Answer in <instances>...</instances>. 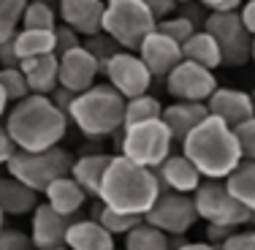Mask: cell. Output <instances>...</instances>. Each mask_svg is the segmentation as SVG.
Here are the masks:
<instances>
[{"instance_id":"1","label":"cell","mask_w":255,"mask_h":250,"mask_svg":"<svg viewBox=\"0 0 255 250\" xmlns=\"http://www.w3.org/2000/svg\"><path fill=\"white\" fill-rule=\"evenodd\" d=\"M5 131L19 150H46L63 142L68 131V114L60 112L49 95L27 93L5 112Z\"/></svg>"},{"instance_id":"2","label":"cell","mask_w":255,"mask_h":250,"mask_svg":"<svg viewBox=\"0 0 255 250\" xmlns=\"http://www.w3.org/2000/svg\"><path fill=\"white\" fill-rule=\"evenodd\" d=\"M157 193H160V188H157L155 169L141 166L123 152H117V155H112L101 177V188L95 199H101L112 210L144 215L157 199Z\"/></svg>"},{"instance_id":"3","label":"cell","mask_w":255,"mask_h":250,"mask_svg":"<svg viewBox=\"0 0 255 250\" xmlns=\"http://www.w3.org/2000/svg\"><path fill=\"white\" fill-rule=\"evenodd\" d=\"M182 152L196 163L204 177L226 180L242 163V150L236 142V133L226 120L206 114V117L182 139Z\"/></svg>"},{"instance_id":"4","label":"cell","mask_w":255,"mask_h":250,"mask_svg":"<svg viewBox=\"0 0 255 250\" xmlns=\"http://www.w3.org/2000/svg\"><path fill=\"white\" fill-rule=\"evenodd\" d=\"M125 98L112 84H90L87 90L74 95L68 106V123L93 142L109 139L117 128H123Z\"/></svg>"},{"instance_id":"5","label":"cell","mask_w":255,"mask_h":250,"mask_svg":"<svg viewBox=\"0 0 255 250\" xmlns=\"http://www.w3.org/2000/svg\"><path fill=\"white\" fill-rule=\"evenodd\" d=\"M157 16L144 0H103L101 30L109 33L123 49H133L141 44L147 33H152Z\"/></svg>"},{"instance_id":"6","label":"cell","mask_w":255,"mask_h":250,"mask_svg":"<svg viewBox=\"0 0 255 250\" xmlns=\"http://www.w3.org/2000/svg\"><path fill=\"white\" fill-rule=\"evenodd\" d=\"M71 163H74L71 152L63 150L60 144H54V147H46V150H16L8 158L5 169H8L11 177L22 180L35 193H44V188L54 177H63L71 172Z\"/></svg>"},{"instance_id":"7","label":"cell","mask_w":255,"mask_h":250,"mask_svg":"<svg viewBox=\"0 0 255 250\" xmlns=\"http://www.w3.org/2000/svg\"><path fill=\"white\" fill-rule=\"evenodd\" d=\"M171 147H174V136L160 117L123 125V147H120V152L128 155L130 161L141 163V166L155 169L171 152Z\"/></svg>"},{"instance_id":"8","label":"cell","mask_w":255,"mask_h":250,"mask_svg":"<svg viewBox=\"0 0 255 250\" xmlns=\"http://www.w3.org/2000/svg\"><path fill=\"white\" fill-rule=\"evenodd\" d=\"M204 30L215 35L223 54V65H247L253 57V35L242 25L239 11H209L204 19Z\"/></svg>"},{"instance_id":"9","label":"cell","mask_w":255,"mask_h":250,"mask_svg":"<svg viewBox=\"0 0 255 250\" xmlns=\"http://www.w3.org/2000/svg\"><path fill=\"white\" fill-rule=\"evenodd\" d=\"M193 204H196L198 218L206 223L245 226L250 218V210L231 196L226 182L217 177H206V182H198V188L193 191Z\"/></svg>"},{"instance_id":"10","label":"cell","mask_w":255,"mask_h":250,"mask_svg":"<svg viewBox=\"0 0 255 250\" xmlns=\"http://www.w3.org/2000/svg\"><path fill=\"white\" fill-rule=\"evenodd\" d=\"M144 221L157 226L160 231H166L171 237V234H187L198 223V212L190 193L166 191V193H157L152 207L144 212Z\"/></svg>"},{"instance_id":"11","label":"cell","mask_w":255,"mask_h":250,"mask_svg":"<svg viewBox=\"0 0 255 250\" xmlns=\"http://www.w3.org/2000/svg\"><path fill=\"white\" fill-rule=\"evenodd\" d=\"M103 74L109 76V84H112L123 98H133V95L149 93L152 79H155L152 74H149V68L144 65V60L133 49L114 52L112 57H109Z\"/></svg>"},{"instance_id":"12","label":"cell","mask_w":255,"mask_h":250,"mask_svg":"<svg viewBox=\"0 0 255 250\" xmlns=\"http://www.w3.org/2000/svg\"><path fill=\"white\" fill-rule=\"evenodd\" d=\"M166 90L168 95H174L177 101H201L206 103L212 93L217 87V79L212 74V68L193 63V60L182 57L166 76Z\"/></svg>"},{"instance_id":"13","label":"cell","mask_w":255,"mask_h":250,"mask_svg":"<svg viewBox=\"0 0 255 250\" xmlns=\"http://www.w3.org/2000/svg\"><path fill=\"white\" fill-rule=\"evenodd\" d=\"M76 215H63L52 210L46 201H38L33 210V223H30V242L38 250H63L65 248V231Z\"/></svg>"},{"instance_id":"14","label":"cell","mask_w":255,"mask_h":250,"mask_svg":"<svg viewBox=\"0 0 255 250\" xmlns=\"http://www.w3.org/2000/svg\"><path fill=\"white\" fill-rule=\"evenodd\" d=\"M136 54L144 60V65L149 68V74L163 79L182 60V46L155 27L152 33H147L141 38V44L136 46Z\"/></svg>"},{"instance_id":"15","label":"cell","mask_w":255,"mask_h":250,"mask_svg":"<svg viewBox=\"0 0 255 250\" xmlns=\"http://www.w3.org/2000/svg\"><path fill=\"white\" fill-rule=\"evenodd\" d=\"M60 74H57V84L74 90V93H82L90 84H95V76L101 74L98 60L93 57L82 44L74 46V49L60 54Z\"/></svg>"},{"instance_id":"16","label":"cell","mask_w":255,"mask_h":250,"mask_svg":"<svg viewBox=\"0 0 255 250\" xmlns=\"http://www.w3.org/2000/svg\"><path fill=\"white\" fill-rule=\"evenodd\" d=\"M155 177H157L160 193H166V191L193 193L198 188V182L204 180V174L198 172L196 163H193L185 152H179V155H171V152H168V155L155 166Z\"/></svg>"},{"instance_id":"17","label":"cell","mask_w":255,"mask_h":250,"mask_svg":"<svg viewBox=\"0 0 255 250\" xmlns=\"http://www.w3.org/2000/svg\"><path fill=\"white\" fill-rule=\"evenodd\" d=\"M206 109H209V114L226 120L231 128H236L239 123H245V120H250L255 114L250 93L236 90V87H215V93L206 98Z\"/></svg>"},{"instance_id":"18","label":"cell","mask_w":255,"mask_h":250,"mask_svg":"<svg viewBox=\"0 0 255 250\" xmlns=\"http://www.w3.org/2000/svg\"><path fill=\"white\" fill-rule=\"evenodd\" d=\"M57 14L79 35H93L101 30L103 0H57Z\"/></svg>"},{"instance_id":"19","label":"cell","mask_w":255,"mask_h":250,"mask_svg":"<svg viewBox=\"0 0 255 250\" xmlns=\"http://www.w3.org/2000/svg\"><path fill=\"white\" fill-rule=\"evenodd\" d=\"M19 68L25 74V82L30 87V93H41L49 95L57 87V74H60V60L54 52L46 54H35V57L19 60Z\"/></svg>"},{"instance_id":"20","label":"cell","mask_w":255,"mask_h":250,"mask_svg":"<svg viewBox=\"0 0 255 250\" xmlns=\"http://www.w3.org/2000/svg\"><path fill=\"white\" fill-rule=\"evenodd\" d=\"M65 248L71 250H112L114 248V234H109L95 218H74L65 231Z\"/></svg>"},{"instance_id":"21","label":"cell","mask_w":255,"mask_h":250,"mask_svg":"<svg viewBox=\"0 0 255 250\" xmlns=\"http://www.w3.org/2000/svg\"><path fill=\"white\" fill-rule=\"evenodd\" d=\"M206 114H209V109H206V103H201V101H177V103L163 109L160 120L166 123L168 131H171L174 142H182Z\"/></svg>"},{"instance_id":"22","label":"cell","mask_w":255,"mask_h":250,"mask_svg":"<svg viewBox=\"0 0 255 250\" xmlns=\"http://www.w3.org/2000/svg\"><path fill=\"white\" fill-rule=\"evenodd\" d=\"M44 196H46V204H49L52 210L63 212V215H76L84 207V201L90 199L71 174L54 177L49 185L44 188Z\"/></svg>"},{"instance_id":"23","label":"cell","mask_w":255,"mask_h":250,"mask_svg":"<svg viewBox=\"0 0 255 250\" xmlns=\"http://www.w3.org/2000/svg\"><path fill=\"white\" fill-rule=\"evenodd\" d=\"M38 204V193L11 174L0 177V210L5 215H27Z\"/></svg>"},{"instance_id":"24","label":"cell","mask_w":255,"mask_h":250,"mask_svg":"<svg viewBox=\"0 0 255 250\" xmlns=\"http://www.w3.org/2000/svg\"><path fill=\"white\" fill-rule=\"evenodd\" d=\"M109 161H112V155H106V152H93V155H82L79 161L71 163V177L79 182V188H82L87 196H98V188H101V177L106 172Z\"/></svg>"},{"instance_id":"25","label":"cell","mask_w":255,"mask_h":250,"mask_svg":"<svg viewBox=\"0 0 255 250\" xmlns=\"http://www.w3.org/2000/svg\"><path fill=\"white\" fill-rule=\"evenodd\" d=\"M182 57L204 65V68H212V71H215L217 65H223L220 46H217L215 35H212L209 30H193L190 38L182 44Z\"/></svg>"},{"instance_id":"26","label":"cell","mask_w":255,"mask_h":250,"mask_svg":"<svg viewBox=\"0 0 255 250\" xmlns=\"http://www.w3.org/2000/svg\"><path fill=\"white\" fill-rule=\"evenodd\" d=\"M223 182H226L228 193L239 204H245L250 212H255V161L253 158H242V163Z\"/></svg>"},{"instance_id":"27","label":"cell","mask_w":255,"mask_h":250,"mask_svg":"<svg viewBox=\"0 0 255 250\" xmlns=\"http://www.w3.org/2000/svg\"><path fill=\"white\" fill-rule=\"evenodd\" d=\"M14 49L19 54V60L54 52V33L41 27H19L14 35Z\"/></svg>"},{"instance_id":"28","label":"cell","mask_w":255,"mask_h":250,"mask_svg":"<svg viewBox=\"0 0 255 250\" xmlns=\"http://www.w3.org/2000/svg\"><path fill=\"white\" fill-rule=\"evenodd\" d=\"M125 248L128 250H166L168 248V234L160 231L157 226L141 221L125 234Z\"/></svg>"},{"instance_id":"29","label":"cell","mask_w":255,"mask_h":250,"mask_svg":"<svg viewBox=\"0 0 255 250\" xmlns=\"http://www.w3.org/2000/svg\"><path fill=\"white\" fill-rule=\"evenodd\" d=\"M163 106L155 95L141 93L133 95V98H125V114H123V125H133V123H144V120H155L160 117Z\"/></svg>"},{"instance_id":"30","label":"cell","mask_w":255,"mask_h":250,"mask_svg":"<svg viewBox=\"0 0 255 250\" xmlns=\"http://www.w3.org/2000/svg\"><path fill=\"white\" fill-rule=\"evenodd\" d=\"M57 25V11L49 0H27L25 11H22V22L19 27H41V30H52Z\"/></svg>"},{"instance_id":"31","label":"cell","mask_w":255,"mask_h":250,"mask_svg":"<svg viewBox=\"0 0 255 250\" xmlns=\"http://www.w3.org/2000/svg\"><path fill=\"white\" fill-rule=\"evenodd\" d=\"M25 5L27 0H0V41H8L16 35Z\"/></svg>"},{"instance_id":"32","label":"cell","mask_w":255,"mask_h":250,"mask_svg":"<svg viewBox=\"0 0 255 250\" xmlns=\"http://www.w3.org/2000/svg\"><path fill=\"white\" fill-rule=\"evenodd\" d=\"M82 46H84L90 54H93L95 60H98V68H101V71L106 68L109 57H112L114 52L123 49V46H120L109 33H103V30H98V33H93V35H84V44H82Z\"/></svg>"},{"instance_id":"33","label":"cell","mask_w":255,"mask_h":250,"mask_svg":"<svg viewBox=\"0 0 255 250\" xmlns=\"http://www.w3.org/2000/svg\"><path fill=\"white\" fill-rule=\"evenodd\" d=\"M0 87L5 90L8 95V103H16L19 98H25L30 93L27 82H25V74H22L19 65H3L0 68Z\"/></svg>"},{"instance_id":"34","label":"cell","mask_w":255,"mask_h":250,"mask_svg":"<svg viewBox=\"0 0 255 250\" xmlns=\"http://www.w3.org/2000/svg\"><path fill=\"white\" fill-rule=\"evenodd\" d=\"M155 27L160 30V33H166L168 38H174L182 46L187 38H190L193 30H196V22L187 19V16H163V19H157Z\"/></svg>"},{"instance_id":"35","label":"cell","mask_w":255,"mask_h":250,"mask_svg":"<svg viewBox=\"0 0 255 250\" xmlns=\"http://www.w3.org/2000/svg\"><path fill=\"white\" fill-rule=\"evenodd\" d=\"M236 133V142H239V150H242V158H253L255 161V114L245 123H239L234 128Z\"/></svg>"},{"instance_id":"36","label":"cell","mask_w":255,"mask_h":250,"mask_svg":"<svg viewBox=\"0 0 255 250\" xmlns=\"http://www.w3.org/2000/svg\"><path fill=\"white\" fill-rule=\"evenodd\" d=\"M52 33H54V54H57V57L63 52H68V49H74V46L82 44V35H79L74 27H68L65 22L63 25H54Z\"/></svg>"},{"instance_id":"37","label":"cell","mask_w":255,"mask_h":250,"mask_svg":"<svg viewBox=\"0 0 255 250\" xmlns=\"http://www.w3.org/2000/svg\"><path fill=\"white\" fill-rule=\"evenodd\" d=\"M220 248H226V250H255V226H250V229H242L239 226Z\"/></svg>"},{"instance_id":"38","label":"cell","mask_w":255,"mask_h":250,"mask_svg":"<svg viewBox=\"0 0 255 250\" xmlns=\"http://www.w3.org/2000/svg\"><path fill=\"white\" fill-rule=\"evenodd\" d=\"M33 248V242H30L27 234H22V231L16 229H0V250H27Z\"/></svg>"},{"instance_id":"39","label":"cell","mask_w":255,"mask_h":250,"mask_svg":"<svg viewBox=\"0 0 255 250\" xmlns=\"http://www.w3.org/2000/svg\"><path fill=\"white\" fill-rule=\"evenodd\" d=\"M239 229V226H226V223H209V229H206V242H209L212 248H220L223 242L228 240L234 231Z\"/></svg>"},{"instance_id":"40","label":"cell","mask_w":255,"mask_h":250,"mask_svg":"<svg viewBox=\"0 0 255 250\" xmlns=\"http://www.w3.org/2000/svg\"><path fill=\"white\" fill-rule=\"evenodd\" d=\"M19 150L14 144V139H11V133L5 131V125L0 123V166H5V163H8V158L14 155V152Z\"/></svg>"},{"instance_id":"41","label":"cell","mask_w":255,"mask_h":250,"mask_svg":"<svg viewBox=\"0 0 255 250\" xmlns=\"http://www.w3.org/2000/svg\"><path fill=\"white\" fill-rule=\"evenodd\" d=\"M236 11H239V19L247 27V33L255 35V0H242V5Z\"/></svg>"},{"instance_id":"42","label":"cell","mask_w":255,"mask_h":250,"mask_svg":"<svg viewBox=\"0 0 255 250\" xmlns=\"http://www.w3.org/2000/svg\"><path fill=\"white\" fill-rule=\"evenodd\" d=\"M3 65H19V54L14 49V38L0 41V68Z\"/></svg>"},{"instance_id":"43","label":"cell","mask_w":255,"mask_h":250,"mask_svg":"<svg viewBox=\"0 0 255 250\" xmlns=\"http://www.w3.org/2000/svg\"><path fill=\"white\" fill-rule=\"evenodd\" d=\"M144 3H147L149 8H152V14L157 16V19L168 16L174 8H177V3H174V0H144Z\"/></svg>"},{"instance_id":"44","label":"cell","mask_w":255,"mask_h":250,"mask_svg":"<svg viewBox=\"0 0 255 250\" xmlns=\"http://www.w3.org/2000/svg\"><path fill=\"white\" fill-rule=\"evenodd\" d=\"M206 11H223V0H198Z\"/></svg>"},{"instance_id":"45","label":"cell","mask_w":255,"mask_h":250,"mask_svg":"<svg viewBox=\"0 0 255 250\" xmlns=\"http://www.w3.org/2000/svg\"><path fill=\"white\" fill-rule=\"evenodd\" d=\"M209 248H212L209 242H185L179 250H209Z\"/></svg>"},{"instance_id":"46","label":"cell","mask_w":255,"mask_h":250,"mask_svg":"<svg viewBox=\"0 0 255 250\" xmlns=\"http://www.w3.org/2000/svg\"><path fill=\"white\" fill-rule=\"evenodd\" d=\"M5 112H8V95H5V90L0 87V120L5 117Z\"/></svg>"},{"instance_id":"47","label":"cell","mask_w":255,"mask_h":250,"mask_svg":"<svg viewBox=\"0 0 255 250\" xmlns=\"http://www.w3.org/2000/svg\"><path fill=\"white\" fill-rule=\"evenodd\" d=\"M239 5H242V0H223V11H234Z\"/></svg>"},{"instance_id":"48","label":"cell","mask_w":255,"mask_h":250,"mask_svg":"<svg viewBox=\"0 0 255 250\" xmlns=\"http://www.w3.org/2000/svg\"><path fill=\"white\" fill-rule=\"evenodd\" d=\"M245 226H255V212H250V218H247V223Z\"/></svg>"},{"instance_id":"49","label":"cell","mask_w":255,"mask_h":250,"mask_svg":"<svg viewBox=\"0 0 255 250\" xmlns=\"http://www.w3.org/2000/svg\"><path fill=\"white\" fill-rule=\"evenodd\" d=\"M3 226H5V212L0 210V229H3Z\"/></svg>"},{"instance_id":"50","label":"cell","mask_w":255,"mask_h":250,"mask_svg":"<svg viewBox=\"0 0 255 250\" xmlns=\"http://www.w3.org/2000/svg\"><path fill=\"white\" fill-rule=\"evenodd\" d=\"M250 60L255 63V35H253V57H250Z\"/></svg>"},{"instance_id":"51","label":"cell","mask_w":255,"mask_h":250,"mask_svg":"<svg viewBox=\"0 0 255 250\" xmlns=\"http://www.w3.org/2000/svg\"><path fill=\"white\" fill-rule=\"evenodd\" d=\"M250 101H253V109H255V90H253V93H250Z\"/></svg>"},{"instance_id":"52","label":"cell","mask_w":255,"mask_h":250,"mask_svg":"<svg viewBox=\"0 0 255 250\" xmlns=\"http://www.w3.org/2000/svg\"><path fill=\"white\" fill-rule=\"evenodd\" d=\"M174 3H190V0H174Z\"/></svg>"},{"instance_id":"53","label":"cell","mask_w":255,"mask_h":250,"mask_svg":"<svg viewBox=\"0 0 255 250\" xmlns=\"http://www.w3.org/2000/svg\"><path fill=\"white\" fill-rule=\"evenodd\" d=\"M49 3H54V0H49Z\"/></svg>"}]
</instances>
